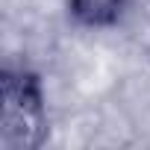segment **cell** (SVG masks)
I'll return each instance as SVG.
<instances>
[{
	"label": "cell",
	"instance_id": "obj_1",
	"mask_svg": "<svg viewBox=\"0 0 150 150\" xmlns=\"http://www.w3.org/2000/svg\"><path fill=\"white\" fill-rule=\"evenodd\" d=\"M0 150H38L47 138V103L30 68H6L0 80Z\"/></svg>",
	"mask_w": 150,
	"mask_h": 150
},
{
	"label": "cell",
	"instance_id": "obj_2",
	"mask_svg": "<svg viewBox=\"0 0 150 150\" xmlns=\"http://www.w3.org/2000/svg\"><path fill=\"white\" fill-rule=\"evenodd\" d=\"M127 6V0H68L71 18L83 27H112Z\"/></svg>",
	"mask_w": 150,
	"mask_h": 150
}]
</instances>
